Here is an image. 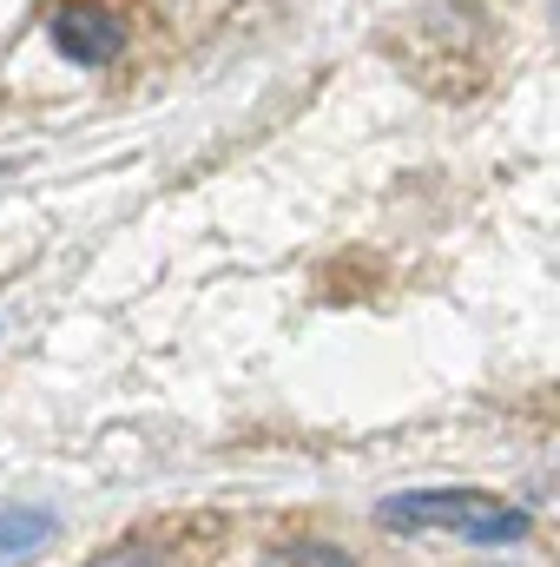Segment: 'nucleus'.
Segmentation results:
<instances>
[{
    "mask_svg": "<svg viewBox=\"0 0 560 567\" xmlns=\"http://www.w3.org/2000/svg\"><path fill=\"white\" fill-rule=\"evenodd\" d=\"M376 522L403 528V535L442 528V535H462L475 548H515V542H528V508L508 502V495H488V488H409V495H390L376 508Z\"/></svg>",
    "mask_w": 560,
    "mask_h": 567,
    "instance_id": "obj_1",
    "label": "nucleus"
},
{
    "mask_svg": "<svg viewBox=\"0 0 560 567\" xmlns=\"http://www.w3.org/2000/svg\"><path fill=\"white\" fill-rule=\"evenodd\" d=\"M46 33H53L60 60H73V66L100 73V66H113V60L126 53L133 20H126V7H120V0H60V7H53V20H46Z\"/></svg>",
    "mask_w": 560,
    "mask_h": 567,
    "instance_id": "obj_2",
    "label": "nucleus"
},
{
    "mask_svg": "<svg viewBox=\"0 0 560 567\" xmlns=\"http://www.w3.org/2000/svg\"><path fill=\"white\" fill-rule=\"evenodd\" d=\"M53 535H60L53 508H33V502H7V508H0V567L33 561V555H40Z\"/></svg>",
    "mask_w": 560,
    "mask_h": 567,
    "instance_id": "obj_3",
    "label": "nucleus"
},
{
    "mask_svg": "<svg viewBox=\"0 0 560 567\" xmlns=\"http://www.w3.org/2000/svg\"><path fill=\"white\" fill-rule=\"evenodd\" d=\"M265 567H356L343 548H330V542H283L265 555Z\"/></svg>",
    "mask_w": 560,
    "mask_h": 567,
    "instance_id": "obj_4",
    "label": "nucleus"
},
{
    "mask_svg": "<svg viewBox=\"0 0 560 567\" xmlns=\"http://www.w3.org/2000/svg\"><path fill=\"white\" fill-rule=\"evenodd\" d=\"M93 567H158V561H152L145 548H113V555H100Z\"/></svg>",
    "mask_w": 560,
    "mask_h": 567,
    "instance_id": "obj_5",
    "label": "nucleus"
}]
</instances>
